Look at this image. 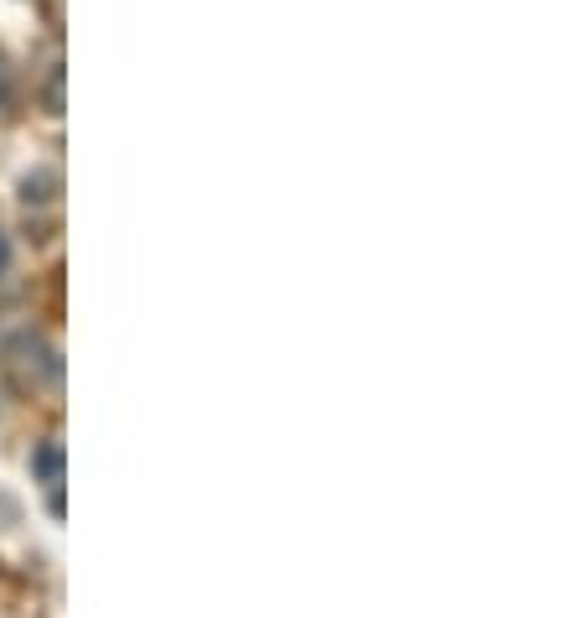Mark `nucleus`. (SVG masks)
<instances>
[{"label":"nucleus","mask_w":581,"mask_h":618,"mask_svg":"<svg viewBox=\"0 0 581 618\" xmlns=\"http://www.w3.org/2000/svg\"><path fill=\"white\" fill-rule=\"evenodd\" d=\"M11 349L22 354L16 364H22L31 380H42V384H58V380H63V358H58V349H52V343H42L37 333H22L16 343H11Z\"/></svg>","instance_id":"obj_1"},{"label":"nucleus","mask_w":581,"mask_h":618,"mask_svg":"<svg viewBox=\"0 0 581 618\" xmlns=\"http://www.w3.org/2000/svg\"><path fill=\"white\" fill-rule=\"evenodd\" d=\"M31 474L42 483H63V442H42L31 452Z\"/></svg>","instance_id":"obj_2"},{"label":"nucleus","mask_w":581,"mask_h":618,"mask_svg":"<svg viewBox=\"0 0 581 618\" xmlns=\"http://www.w3.org/2000/svg\"><path fill=\"white\" fill-rule=\"evenodd\" d=\"M52 192H58V177H52L47 167H37V172H26V177H22V203H26V209H31V203H37V209L52 203Z\"/></svg>","instance_id":"obj_3"},{"label":"nucleus","mask_w":581,"mask_h":618,"mask_svg":"<svg viewBox=\"0 0 581 618\" xmlns=\"http://www.w3.org/2000/svg\"><path fill=\"white\" fill-rule=\"evenodd\" d=\"M42 104H47V115H63V73H52V78H47Z\"/></svg>","instance_id":"obj_4"},{"label":"nucleus","mask_w":581,"mask_h":618,"mask_svg":"<svg viewBox=\"0 0 581 618\" xmlns=\"http://www.w3.org/2000/svg\"><path fill=\"white\" fill-rule=\"evenodd\" d=\"M0 270H11V235L0 229Z\"/></svg>","instance_id":"obj_5"}]
</instances>
